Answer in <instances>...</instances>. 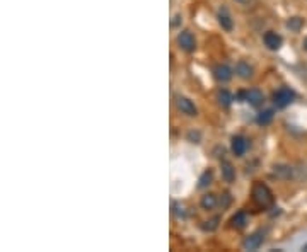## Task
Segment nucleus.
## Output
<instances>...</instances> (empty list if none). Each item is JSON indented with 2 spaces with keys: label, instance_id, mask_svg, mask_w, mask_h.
I'll return each mask as SVG.
<instances>
[{
  "label": "nucleus",
  "instance_id": "obj_1",
  "mask_svg": "<svg viewBox=\"0 0 307 252\" xmlns=\"http://www.w3.org/2000/svg\"><path fill=\"white\" fill-rule=\"evenodd\" d=\"M253 200L260 208H271L275 203V198H273V193L270 191V188L263 183H258L254 184L253 188Z\"/></svg>",
  "mask_w": 307,
  "mask_h": 252
},
{
  "label": "nucleus",
  "instance_id": "obj_2",
  "mask_svg": "<svg viewBox=\"0 0 307 252\" xmlns=\"http://www.w3.org/2000/svg\"><path fill=\"white\" fill-rule=\"evenodd\" d=\"M293 101H295V92H293L290 87H280V89L273 94V103L276 108H280V109L290 106Z\"/></svg>",
  "mask_w": 307,
  "mask_h": 252
},
{
  "label": "nucleus",
  "instance_id": "obj_3",
  "mask_svg": "<svg viewBox=\"0 0 307 252\" xmlns=\"http://www.w3.org/2000/svg\"><path fill=\"white\" fill-rule=\"evenodd\" d=\"M265 242V230H258V232L251 233L249 237L244 238L243 249L244 250H258Z\"/></svg>",
  "mask_w": 307,
  "mask_h": 252
},
{
  "label": "nucleus",
  "instance_id": "obj_4",
  "mask_svg": "<svg viewBox=\"0 0 307 252\" xmlns=\"http://www.w3.org/2000/svg\"><path fill=\"white\" fill-rule=\"evenodd\" d=\"M176 108H178V111H181L183 114H186V116H191V118L198 116V109H196L195 103L184 96H176Z\"/></svg>",
  "mask_w": 307,
  "mask_h": 252
},
{
  "label": "nucleus",
  "instance_id": "obj_5",
  "mask_svg": "<svg viewBox=\"0 0 307 252\" xmlns=\"http://www.w3.org/2000/svg\"><path fill=\"white\" fill-rule=\"evenodd\" d=\"M178 45L183 51L193 53L196 50V39L190 31H181V33L178 34Z\"/></svg>",
  "mask_w": 307,
  "mask_h": 252
},
{
  "label": "nucleus",
  "instance_id": "obj_6",
  "mask_svg": "<svg viewBox=\"0 0 307 252\" xmlns=\"http://www.w3.org/2000/svg\"><path fill=\"white\" fill-rule=\"evenodd\" d=\"M244 97V101L248 103L249 106H253V108H260L265 103V96H263V92L260 89H249L241 94Z\"/></svg>",
  "mask_w": 307,
  "mask_h": 252
},
{
  "label": "nucleus",
  "instance_id": "obj_7",
  "mask_svg": "<svg viewBox=\"0 0 307 252\" xmlns=\"http://www.w3.org/2000/svg\"><path fill=\"white\" fill-rule=\"evenodd\" d=\"M217 21H218V26H220L223 31H227V33H231V31L234 29V21H232V16H231V12L227 7L218 9Z\"/></svg>",
  "mask_w": 307,
  "mask_h": 252
},
{
  "label": "nucleus",
  "instance_id": "obj_8",
  "mask_svg": "<svg viewBox=\"0 0 307 252\" xmlns=\"http://www.w3.org/2000/svg\"><path fill=\"white\" fill-rule=\"evenodd\" d=\"M263 43H265V46L268 48V50L276 51L282 48L283 38L280 36L278 33H275V31H268V33H265V36H263Z\"/></svg>",
  "mask_w": 307,
  "mask_h": 252
},
{
  "label": "nucleus",
  "instance_id": "obj_9",
  "mask_svg": "<svg viewBox=\"0 0 307 252\" xmlns=\"http://www.w3.org/2000/svg\"><path fill=\"white\" fill-rule=\"evenodd\" d=\"M231 148H232V153H234L236 157H243L246 153V150L249 148V141L244 138V136H234L231 141Z\"/></svg>",
  "mask_w": 307,
  "mask_h": 252
},
{
  "label": "nucleus",
  "instance_id": "obj_10",
  "mask_svg": "<svg viewBox=\"0 0 307 252\" xmlns=\"http://www.w3.org/2000/svg\"><path fill=\"white\" fill-rule=\"evenodd\" d=\"M232 75H234V72H232V68L229 65H217V67L213 68V77L222 83L229 82L232 78Z\"/></svg>",
  "mask_w": 307,
  "mask_h": 252
},
{
  "label": "nucleus",
  "instance_id": "obj_11",
  "mask_svg": "<svg viewBox=\"0 0 307 252\" xmlns=\"http://www.w3.org/2000/svg\"><path fill=\"white\" fill-rule=\"evenodd\" d=\"M236 75H238L239 78H243V80H249V78H253V75H254V68L248 63V61L241 60L239 63L236 65Z\"/></svg>",
  "mask_w": 307,
  "mask_h": 252
},
{
  "label": "nucleus",
  "instance_id": "obj_12",
  "mask_svg": "<svg viewBox=\"0 0 307 252\" xmlns=\"http://www.w3.org/2000/svg\"><path fill=\"white\" fill-rule=\"evenodd\" d=\"M273 176L278 179H283V181H288L293 178V169L287 163H278V165L273 167Z\"/></svg>",
  "mask_w": 307,
  "mask_h": 252
},
{
  "label": "nucleus",
  "instance_id": "obj_13",
  "mask_svg": "<svg viewBox=\"0 0 307 252\" xmlns=\"http://www.w3.org/2000/svg\"><path fill=\"white\" fill-rule=\"evenodd\" d=\"M220 171H222V179L225 183H234L236 181V169L229 160L220 162Z\"/></svg>",
  "mask_w": 307,
  "mask_h": 252
},
{
  "label": "nucleus",
  "instance_id": "obj_14",
  "mask_svg": "<svg viewBox=\"0 0 307 252\" xmlns=\"http://www.w3.org/2000/svg\"><path fill=\"white\" fill-rule=\"evenodd\" d=\"M217 205H218V198L215 196L213 193L203 194V196H201V200H200V206L203 208V210H207V211L213 210V208L217 206Z\"/></svg>",
  "mask_w": 307,
  "mask_h": 252
},
{
  "label": "nucleus",
  "instance_id": "obj_15",
  "mask_svg": "<svg viewBox=\"0 0 307 252\" xmlns=\"http://www.w3.org/2000/svg\"><path fill=\"white\" fill-rule=\"evenodd\" d=\"M246 225H248V215L244 211H238L234 216L231 218V227L236 230H243Z\"/></svg>",
  "mask_w": 307,
  "mask_h": 252
},
{
  "label": "nucleus",
  "instance_id": "obj_16",
  "mask_svg": "<svg viewBox=\"0 0 307 252\" xmlns=\"http://www.w3.org/2000/svg\"><path fill=\"white\" fill-rule=\"evenodd\" d=\"M217 101H218V104L222 106V108H231V104H232V101H234V97H232V94L227 89H220L217 92Z\"/></svg>",
  "mask_w": 307,
  "mask_h": 252
},
{
  "label": "nucleus",
  "instance_id": "obj_17",
  "mask_svg": "<svg viewBox=\"0 0 307 252\" xmlns=\"http://www.w3.org/2000/svg\"><path fill=\"white\" fill-rule=\"evenodd\" d=\"M273 118H275L273 109H265V111H261L260 114H258L256 121H258V125H260V126H266V125H270V123L273 121Z\"/></svg>",
  "mask_w": 307,
  "mask_h": 252
},
{
  "label": "nucleus",
  "instance_id": "obj_18",
  "mask_svg": "<svg viewBox=\"0 0 307 252\" xmlns=\"http://www.w3.org/2000/svg\"><path fill=\"white\" fill-rule=\"evenodd\" d=\"M304 24H305V21L302 19V17L299 16H295V17H290V19L287 21V28L292 31V33H300V29L304 28Z\"/></svg>",
  "mask_w": 307,
  "mask_h": 252
},
{
  "label": "nucleus",
  "instance_id": "obj_19",
  "mask_svg": "<svg viewBox=\"0 0 307 252\" xmlns=\"http://www.w3.org/2000/svg\"><path fill=\"white\" fill-rule=\"evenodd\" d=\"M212 181H213V171H212V169L205 171L203 174L200 176V179H198V189L208 188V186L212 184Z\"/></svg>",
  "mask_w": 307,
  "mask_h": 252
},
{
  "label": "nucleus",
  "instance_id": "obj_20",
  "mask_svg": "<svg viewBox=\"0 0 307 252\" xmlns=\"http://www.w3.org/2000/svg\"><path fill=\"white\" fill-rule=\"evenodd\" d=\"M218 222H220V216H213L212 220H208V222H205L207 225H203L205 230H208V232H213V230H217L218 227Z\"/></svg>",
  "mask_w": 307,
  "mask_h": 252
},
{
  "label": "nucleus",
  "instance_id": "obj_21",
  "mask_svg": "<svg viewBox=\"0 0 307 252\" xmlns=\"http://www.w3.org/2000/svg\"><path fill=\"white\" fill-rule=\"evenodd\" d=\"M231 201H232L231 194H229V193H223L222 196H220V200H218V206H220L222 210H225V208H229Z\"/></svg>",
  "mask_w": 307,
  "mask_h": 252
},
{
  "label": "nucleus",
  "instance_id": "obj_22",
  "mask_svg": "<svg viewBox=\"0 0 307 252\" xmlns=\"http://www.w3.org/2000/svg\"><path fill=\"white\" fill-rule=\"evenodd\" d=\"M188 140H190L191 143H200L201 133H200V131H190V133H188Z\"/></svg>",
  "mask_w": 307,
  "mask_h": 252
},
{
  "label": "nucleus",
  "instance_id": "obj_23",
  "mask_svg": "<svg viewBox=\"0 0 307 252\" xmlns=\"http://www.w3.org/2000/svg\"><path fill=\"white\" fill-rule=\"evenodd\" d=\"M173 213L178 216V218H184V211L183 208L178 205V203H173Z\"/></svg>",
  "mask_w": 307,
  "mask_h": 252
},
{
  "label": "nucleus",
  "instance_id": "obj_24",
  "mask_svg": "<svg viewBox=\"0 0 307 252\" xmlns=\"http://www.w3.org/2000/svg\"><path fill=\"white\" fill-rule=\"evenodd\" d=\"M183 23V17H181V14H176L174 16V19H173V23H171V26H173V28H178L179 24Z\"/></svg>",
  "mask_w": 307,
  "mask_h": 252
},
{
  "label": "nucleus",
  "instance_id": "obj_25",
  "mask_svg": "<svg viewBox=\"0 0 307 252\" xmlns=\"http://www.w3.org/2000/svg\"><path fill=\"white\" fill-rule=\"evenodd\" d=\"M302 46H304V50L307 51V38L304 39V43H302Z\"/></svg>",
  "mask_w": 307,
  "mask_h": 252
},
{
  "label": "nucleus",
  "instance_id": "obj_26",
  "mask_svg": "<svg viewBox=\"0 0 307 252\" xmlns=\"http://www.w3.org/2000/svg\"><path fill=\"white\" fill-rule=\"evenodd\" d=\"M236 2H239V4H249V0H236Z\"/></svg>",
  "mask_w": 307,
  "mask_h": 252
},
{
  "label": "nucleus",
  "instance_id": "obj_27",
  "mask_svg": "<svg viewBox=\"0 0 307 252\" xmlns=\"http://www.w3.org/2000/svg\"><path fill=\"white\" fill-rule=\"evenodd\" d=\"M302 250H305V252H307V244H304V247H302Z\"/></svg>",
  "mask_w": 307,
  "mask_h": 252
}]
</instances>
